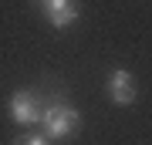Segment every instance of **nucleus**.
<instances>
[{
  "label": "nucleus",
  "instance_id": "obj_1",
  "mask_svg": "<svg viewBox=\"0 0 152 145\" xmlns=\"http://www.w3.org/2000/svg\"><path fill=\"white\" fill-rule=\"evenodd\" d=\"M41 125H44V135L48 138H64V135H71L78 128V111L64 98H51V101H44Z\"/></svg>",
  "mask_w": 152,
  "mask_h": 145
},
{
  "label": "nucleus",
  "instance_id": "obj_2",
  "mask_svg": "<svg viewBox=\"0 0 152 145\" xmlns=\"http://www.w3.org/2000/svg\"><path fill=\"white\" fill-rule=\"evenodd\" d=\"M41 111H44V101H41L37 91H17L10 98V118L20 122V125L41 122Z\"/></svg>",
  "mask_w": 152,
  "mask_h": 145
},
{
  "label": "nucleus",
  "instance_id": "obj_3",
  "mask_svg": "<svg viewBox=\"0 0 152 145\" xmlns=\"http://www.w3.org/2000/svg\"><path fill=\"white\" fill-rule=\"evenodd\" d=\"M37 7L58 31H64L78 20V0H37Z\"/></svg>",
  "mask_w": 152,
  "mask_h": 145
},
{
  "label": "nucleus",
  "instance_id": "obj_4",
  "mask_svg": "<svg viewBox=\"0 0 152 145\" xmlns=\"http://www.w3.org/2000/svg\"><path fill=\"white\" fill-rule=\"evenodd\" d=\"M108 98L115 105H132L135 101V78H132V71H112V78H108Z\"/></svg>",
  "mask_w": 152,
  "mask_h": 145
},
{
  "label": "nucleus",
  "instance_id": "obj_5",
  "mask_svg": "<svg viewBox=\"0 0 152 145\" xmlns=\"http://www.w3.org/2000/svg\"><path fill=\"white\" fill-rule=\"evenodd\" d=\"M20 145H48V138H44V135H31V138H24Z\"/></svg>",
  "mask_w": 152,
  "mask_h": 145
}]
</instances>
